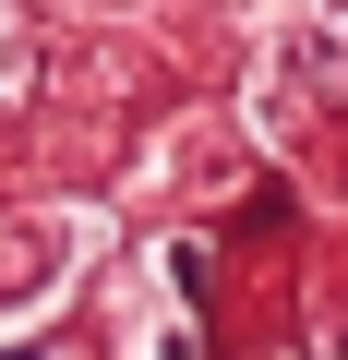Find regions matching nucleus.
<instances>
[{"label":"nucleus","instance_id":"f257e3e1","mask_svg":"<svg viewBox=\"0 0 348 360\" xmlns=\"http://www.w3.org/2000/svg\"><path fill=\"white\" fill-rule=\"evenodd\" d=\"M84 252H96V217H84V205H37V217H0V324L49 312V300L84 276Z\"/></svg>","mask_w":348,"mask_h":360},{"label":"nucleus","instance_id":"f03ea898","mask_svg":"<svg viewBox=\"0 0 348 360\" xmlns=\"http://www.w3.org/2000/svg\"><path fill=\"white\" fill-rule=\"evenodd\" d=\"M13 60H25V37H13V0H0V96H13V84H25Z\"/></svg>","mask_w":348,"mask_h":360},{"label":"nucleus","instance_id":"7ed1b4c3","mask_svg":"<svg viewBox=\"0 0 348 360\" xmlns=\"http://www.w3.org/2000/svg\"><path fill=\"white\" fill-rule=\"evenodd\" d=\"M96 13H144V0H96Z\"/></svg>","mask_w":348,"mask_h":360}]
</instances>
